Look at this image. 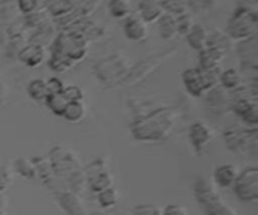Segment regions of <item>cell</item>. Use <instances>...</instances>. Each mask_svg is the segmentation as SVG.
<instances>
[{
  "label": "cell",
  "mask_w": 258,
  "mask_h": 215,
  "mask_svg": "<svg viewBox=\"0 0 258 215\" xmlns=\"http://www.w3.org/2000/svg\"><path fill=\"white\" fill-rule=\"evenodd\" d=\"M131 215H163V211L153 204H141L134 208Z\"/></svg>",
  "instance_id": "f546056e"
},
{
  "label": "cell",
  "mask_w": 258,
  "mask_h": 215,
  "mask_svg": "<svg viewBox=\"0 0 258 215\" xmlns=\"http://www.w3.org/2000/svg\"><path fill=\"white\" fill-rule=\"evenodd\" d=\"M86 184L95 193L105 190L110 188L113 184V179L107 169V164L103 159H97L92 161L87 168L85 169Z\"/></svg>",
  "instance_id": "8992f818"
},
{
  "label": "cell",
  "mask_w": 258,
  "mask_h": 215,
  "mask_svg": "<svg viewBox=\"0 0 258 215\" xmlns=\"http://www.w3.org/2000/svg\"><path fill=\"white\" fill-rule=\"evenodd\" d=\"M161 60H163V58L158 57L149 58V59L143 60V62L139 63L135 68H133V69L126 75V77L122 80L123 83H125V85H131V83L140 82L141 80H144L146 76L150 75V73L160 64Z\"/></svg>",
  "instance_id": "4fadbf2b"
},
{
  "label": "cell",
  "mask_w": 258,
  "mask_h": 215,
  "mask_svg": "<svg viewBox=\"0 0 258 215\" xmlns=\"http://www.w3.org/2000/svg\"><path fill=\"white\" fill-rule=\"evenodd\" d=\"M241 118L244 121V122L249 123V125H256L258 121V105L252 106L251 108L246 111L243 115H241Z\"/></svg>",
  "instance_id": "1f68e13d"
},
{
  "label": "cell",
  "mask_w": 258,
  "mask_h": 215,
  "mask_svg": "<svg viewBox=\"0 0 258 215\" xmlns=\"http://www.w3.org/2000/svg\"><path fill=\"white\" fill-rule=\"evenodd\" d=\"M14 171H17L20 176L25 179H33L37 178V170H35V166L33 164L32 160H27L24 158H20L18 160H15L14 163Z\"/></svg>",
  "instance_id": "603a6c76"
},
{
  "label": "cell",
  "mask_w": 258,
  "mask_h": 215,
  "mask_svg": "<svg viewBox=\"0 0 258 215\" xmlns=\"http://www.w3.org/2000/svg\"><path fill=\"white\" fill-rule=\"evenodd\" d=\"M97 199H98V203H100V205L102 206V208L111 209L115 205H117L118 193L113 186H110V188L97 193Z\"/></svg>",
  "instance_id": "cb8c5ba5"
},
{
  "label": "cell",
  "mask_w": 258,
  "mask_h": 215,
  "mask_svg": "<svg viewBox=\"0 0 258 215\" xmlns=\"http://www.w3.org/2000/svg\"><path fill=\"white\" fill-rule=\"evenodd\" d=\"M201 52L202 69H216L224 57L223 50L217 48H206Z\"/></svg>",
  "instance_id": "e0dca14e"
},
{
  "label": "cell",
  "mask_w": 258,
  "mask_h": 215,
  "mask_svg": "<svg viewBox=\"0 0 258 215\" xmlns=\"http://www.w3.org/2000/svg\"><path fill=\"white\" fill-rule=\"evenodd\" d=\"M55 199L67 215H87L85 206L82 201L78 199L77 194L72 191L59 190L55 193Z\"/></svg>",
  "instance_id": "8fae6325"
},
{
  "label": "cell",
  "mask_w": 258,
  "mask_h": 215,
  "mask_svg": "<svg viewBox=\"0 0 258 215\" xmlns=\"http://www.w3.org/2000/svg\"><path fill=\"white\" fill-rule=\"evenodd\" d=\"M13 184V169L10 166H0V193L4 194Z\"/></svg>",
  "instance_id": "4316f807"
},
{
  "label": "cell",
  "mask_w": 258,
  "mask_h": 215,
  "mask_svg": "<svg viewBox=\"0 0 258 215\" xmlns=\"http://www.w3.org/2000/svg\"><path fill=\"white\" fill-rule=\"evenodd\" d=\"M123 30H125L126 37L134 42H141L148 35V28L140 18H128L126 20Z\"/></svg>",
  "instance_id": "9a60e30c"
},
{
  "label": "cell",
  "mask_w": 258,
  "mask_h": 215,
  "mask_svg": "<svg viewBox=\"0 0 258 215\" xmlns=\"http://www.w3.org/2000/svg\"><path fill=\"white\" fill-rule=\"evenodd\" d=\"M19 59L29 67L40 65L44 60V49L39 44L28 45L19 53Z\"/></svg>",
  "instance_id": "2e32d148"
},
{
  "label": "cell",
  "mask_w": 258,
  "mask_h": 215,
  "mask_svg": "<svg viewBox=\"0 0 258 215\" xmlns=\"http://www.w3.org/2000/svg\"><path fill=\"white\" fill-rule=\"evenodd\" d=\"M66 86L63 85L62 81L59 78H50L49 81H47V88H48V93L49 95H54V93H62L63 90H64Z\"/></svg>",
  "instance_id": "d6a6232c"
},
{
  "label": "cell",
  "mask_w": 258,
  "mask_h": 215,
  "mask_svg": "<svg viewBox=\"0 0 258 215\" xmlns=\"http://www.w3.org/2000/svg\"><path fill=\"white\" fill-rule=\"evenodd\" d=\"M97 76L105 82H116L122 81L128 73V68L126 67L125 60L120 59L118 57L108 58L102 60L96 65Z\"/></svg>",
  "instance_id": "9c48e42d"
},
{
  "label": "cell",
  "mask_w": 258,
  "mask_h": 215,
  "mask_svg": "<svg viewBox=\"0 0 258 215\" xmlns=\"http://www.w3.org/2000/svg\"><path fill=\"white\" fill-rule=\"evenodd\" d=\"M110 12L115 18H123L130 12V5L127 0H111Z\"/></svg>",
  "instance_id": "d4e9b609"
},
{
  "label": "cell",
  "mask_w": 258,
  "mask_h": 215,
  "mask_svg": "<svg viewBox=\"0 0 258 215\" xmlns=\"http://www.w3.org/2000/svg\"><path fill=\"white\" fill-rule=\"evenodd\" d=\"M178 30V25L176 22H174V19L171 17H165L161 18L160 20V33L164 38H171L174 37V34Z\"/></svg>",
  "instance_id": "484cf974"
},
{
  "label": "cell",
  "mask_w": 258,
  "mask_h": 215,
  "mask_svg": "<svg viewBox=\"0 0 258 215\" xmlns=\"http://www.w3.org/2000/svg\"><path fill=\"white\" fill-rule=\"evenodd\" d=\"M62 93L70 102L85 100V93H83L82 88L78 87V86H67V87H64Z\"/></svg>",
  "instance_id": "83f0119b"
},
{
  "label": "cell",
  "mask_w": 258,
  "mask_h": 215,
  "mask_svg": "<svg viewBox=\"0 0 258 215\" xmlns=\"http://www.w3.org/2000/svg\"><path fill=\"white\" fill-rule=\"evenodd\" d=\"M219 82H221L222 87L224 90H227L228 92H234V91L239 90V87H241L242 78L241 75L236 69L232 68V69L224 70L223 73H221V76H219Z\"/></svg>",
  "instance_id": "44dd1931"
},
{
  "label": "cell",
  "mask_w": 258,
  "mask_h": 215,
  "mask_svg": "<svg viewBox=\"0 0 258 215\" xmlns=\"http://www.w3.org/2000/svg\"><path fill=\"white\" fill-rule=\"evenodd\" d=\"M204 96L206 97V102L209 107L217 113L226 112L229 107H232V101L233 98L229 97L228 91L224 90L223 87H214L209 90Z\"/></svg>",
  "instance_id": "7c38bea8"
},
{
  "label": "cell",
  "mask_w": 258,
  "mask_h": 215,
  "mask_svg": "<svg viewBox=\"0 0 258 215\" xmlns=\"http://www.w3.org/2000/svg\"><path fill=\"white\" fill-rule=\"evenodd\" d=\"M7 97H8V87L7 85L3 82V80H0V106L5 102Z\"/></svg>",
  "instance_id": "836d02e7"
},
{
  "label": "cell",
  "mask_w": 258,
  "mask_h": 215,
  "mask_svg": "<svg viewBox=\"0 0 258 215\" xmlns=\"http://www.w3.org/2000/svg\"><path fill=\"white\" fill-rule=\"evenodd\" d=\"M44 103L49 108V111H52V113L57 116H62L70 101L64 97L63 93H54V95L48 96Z\"/></svg>",
  "instance_id": "7402d4cb"
},
{
  "label": "cell",
  "mask_w": 258,
  "mask_h": 215,
  "mask_svg": "<svg viewBox=\"0 0 258 215\" xmlns=\"http://www.w3.org/2000/svg\"><path fill=\"white\" fill-rule=\"evenodd\" d=\"M188 137L194 151L197 154H202L213 138V130L207 123L198 121L190 125Z\"/></svg>",
  "instance_id": "30bf717a"
},
{
  "label": "cell",
  "mask_w": 258,
  "mask_h": 215,
  "mask_svg": "<svg viewBox=\"0 0 258 215\" xmlns=\"http://www.w3.org/2000/svg\"><path fill=\"white\" fill-rule=\"evenodd\" d=\"M218 68L216 69H202V68H190L184 70L183 83L186 92L193 97H203L209 90L216 87L219 82Z\"/></svg>",
  "instance_id": "3957f363"
},
{
  "label": "cell",
  "mask_w": 258,
  "mask_h": 215,
  "mask_svg": "<svg viewBox=\"0 0 258 215\" xmlns=\"http://www.w3.org/2000/svg\"><path fill=\"white\" fill-rule=\"evenodd\" d=\"M141 13H143V17L146 22H153V20L156 19V18L159 17V14H160V8H159L158 4H155V3L148 2V4L143 5Z\"/></svg>",
  "instance_id": "f1b7e54d"
},
{
  "label": "cell",
  "mask_w": 258,
  "mask_h": 215,
  "mask_svg": "<svg viewBox=\"0 0 258 215\" xmlns=\"http://www.w3.org/2000/svg\"><path fill=\"white\" fill-rule=\"evenodd\" d=\"M239 174V169L232 164H223L214 169L213 181L218 188L228 189L232 188Z\"/></svg>",
  "instance_id": "5bb4252c"
},
{
  "label": "cell",
  "mask_w": 258,
  "mask_h": 215,
  "mask_svg": "<svg viewBox=\"0 0 258 215\" xmlns=\"http://www.w3.org/2000/svg\"><path fill=\"white\" fill-rule=\"evenodd\" d=\"M48 160L52 165L54 175L59 178L67 179L71 174L82 169L75 154L62 146H54L48 155Z\"/></svg>",
  "instance_id": "5b68a950"
},
{
  "label": "cell",
  "mask_w": 258,
  "mask_h": 215,
  "mask_svg": "<svg viewBox=\"0 0 258 215\" xmlns=\"http://www.w3.org/2000/svg\"><path fill=\"white\" fill-rule=\"evenodd\" d=\"M257 17L256 13L248 9H239L234 14L228 25V33L237 39H248L256 33Z\"/></svg>",
  "instance_id": "52a82bcc"
},
{
  "label": "cell",
  "mask_w": 258,
  "mask_h": 215,
  "mask_svg": "<svg viewBox=\"0 0 258 215\" xmlns=\"http://www.w3.org/2000/svg\"><path fill=\"white\" fill-rule=\"evenodd\" d=\"M87 115V108L83 101H76V102H70L63 112L62 117L67 120L68 122L77 123L81 122Z\"/></svg>",
  "instance_id": "ac0fdd59"
},
{
  "label": "cell",
  "mask_w": 258,
  "mask_h": 215,
  "mask_svg": "<svg viewBox=\"0 0 258 215\" xmlns=\"http://www.w3.org/2000/svg\"><path fill=\"white\" fill-rule=\"evenodd\" d=\"M175 123L176 113L173 108H155L146 115L136 117L131 123V132L139 141L158 142L170 135Z\"/></svg>",
  "instance_id": "6da1fadb"
},
{
  "label": "cell",
  "mask_w": 258,
  "mask_h": 215,
  "mask_svg": "<svg viewBox=\"0 0 258 215\" xmlns=\"http://www.w3.org/2000/svg\"><path fill=\"white\" fill-rule=\"evenodd\" d=\"M233 191L243 203H256L258 200V169L256 166L239 170L233 184Z\"/></svg>",
  "instance_id": "277c9868"
},
{
  "label": "cell",
  "mask_w": 258,
  "mask_h": 215,
  "mask_svg": "<svg viewBox=\"0 0 258 215\" xmlns=\"http://www.w3.org/2000/svg\"><path fill=\"white\" fill-rule=\"evenodd\" d=\"M194 196L206 215H237L222 199L213 184L203 176L197 178L194 183Z\"/></svg>",
  "instance_id": "7a4b0ae2"
},
{
  "label": "cell",
  "mask_w": 258,
  "mask_h": 215,
  "mask_svg": "<svg viewBox=\"0 0 258 215\" xmlns=\"http://www.w3.org/2000/svg\"><path fill=\"white\" fill-rule=\"evenodd\" d=\"M208 32L201 25H194L188 32V42L194 49L203 50L207 48L208 43Z\"/></svg>",
  "instance_id": "d6986e66"
},
{
  "label": "cell",
  "mask_w": 258,
  "mask_h": 215,
  "mask_svg": "<svg viewBox=\"0 0 258 215\" xmlns=\"http://www.w3.org/2000/svg\"><path fill=\"white\" fill-rule=\"evenodd\" d=\"M227 149L234 153H248L257 150V130L246 131L238 128H227L224 132Z\"/></svg>",
  "instance_id": "ba28073f"
},
{
  "label": "cell",
  "mask_w": 258,
  "mask_h": 215,
  "mask_svg": "<svg viewBox=\"0 0 258 215\" xmlns=\"http://www.w3.org/2000/svg\"><path fill=\"white\" fill-rule=\"evenodd\" d=\"M27 92L32 100L37 101V102H45L47 97L49 96L47 88V81L42 80V78L33 80L32 82L28 85Z\"/></svg>",
  "instance_id": "ffe728a7"
},
{
  "label": "cell",
  "mask_w": 258,
  "mask_h": 215,
  "mask_svg": "<svg viewBox=\"0 0 258 215\" xmlns=\"http://www.w3.org/2000/svg\"><path fill=\"white\" fill-rule=\"evenodd\" d=\"M161 211L163 215H190L188 209L180 204H169Z\"/></svg>",
  "instance_id": "4dcf8cb0"
}]
</instances>
